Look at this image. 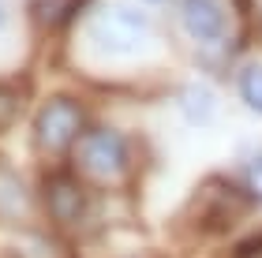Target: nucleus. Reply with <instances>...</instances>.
I'll return each mask as SVG.
<instances>
[{
  "mask_svg": "<svg viewBox=\"0 0 262 258\" xmlns=\"http://www.w3.org/2000/svg\"><path fill=\"white\" fill-rule=\"evenodd\" d=\"M180 19L187 34L202 45H221L229 38V15L221 0H180Z\"/></svg>",
  "mask_w": 262,
  "mask_h": 258,
  "instance_id": "nucleus-6",
  "label": "nucleus"
},
{
  "mask_svg": "<svg viewBox=\"0 0 262 258\" xmlns=\"http://www.w3.org/2000/svg\"><path fill=\"white\" fill-rule=\"evenodd\" d=\"M19 109H23L19 93L11 90V86H4V83H0V131H4V127H11V124H15V116H19Z\"/></svg>",
  "mask_w": 262,
  "mask_h": 258,
  "instance_id": "nucleus-12",
  "label": "nucleus"
},
{
  "mask_svg": "<svg viewBox=\"0 0 262 258\" xmlns=\"http://www.w3.org/2000/svg\"><path fill=\"white\" fill-rule=\"evenodd\" d=\"M4 22H8V8H4V0H0V30H4Z\"/></svg>",
  "mask_w": 262,
  "mask_h": 258,
  "instance_id": "nucleus-13",
  "label": "nucleus"
},
{
  "mask_svg": "<svg viewBox=\"0 0 262 258\" xmlns=\"http://www.w3.org/2000/svg\"><path fill=\"white\" fill-rule=\"evenodd\" d=\"M131 258H150V254H131Z\"/></svg>",
  "mask_w": 262,
  "mask_h": 258,
  "instance_id": "nucleus-14",
  "label": "nucleus"
},
{
  "mask_svg": "<svg viewBox=\"0 0 262 258\" xmlns=\"http://www.w3.org/2000/svg\"><path fill=\"white\" fill-rule=\"evenodd\" d=\"M41 202H45V209H49V217L56 225L68 228L86 214V187H82V180L75 172L53 169L41 183Z\"/></svg>",
  "mask_w": 262,
  "mask_h": 258,
  "instance_id": "nucleus-5",
  "label": "nucleus"
},
{
  "mask_svg": "<svg viewBox=\"0 0 262 258\" xmlns=\"http://www.w3.org/2000/svg\"><path fill=\"white\" fill-rule=\"evenodd\" d=\"M86 4V0H30V19L38 22L41 30H60L75 19V11Z\"/></svg>",
  "mask_w": 262,
  "mask_h": 258,
  "instance_id": "nucleus-8",
  "label": "nucleus"
},
{
  "mask_svg": "<svg viewBox=\"0 0 262 258\" xmlns=\"http://www.w3.org/2000/svg\"><path fill=\"white\" fill-rule=\"evenodd\" d=\"M86 41L101 60H139L150 53L154 45V27L142 11L127 8V4H105L101 11H94L90 27H86Z\"/></svg>",
  "mask_w": 262,
  "mask_h": 258,
  "instance_id": "nucleus-1",
  "label": "nucleus"
},
{
  "mask_svg": "<svg viewBox=\"0 0 262 258\" xmlns=\"http://www.w3.org/2000/svg\"><path fill=\"white\" fill-rule=\"evenodd\" d=\"M79 176L98 187H120L131 169V138L116 127H86L75 150Z\"/></svg>",
  "mask_w": 262,
  "mask_h": 258,
  "instance_id": "nucleus-2",
  "label": "nucleus"
},
{
  "mask_svg": "<svg viewBox=\"0 0 262 258\" xmlns=\"http://www.w3.org/2000/svg\"><path fill=\"white\" fill-rule=\"evenodd\" d=\"M240 176H244V191L255 198V202H262V150H255L251 157L244 161V169H240Z\"/></svg>",
  "mask_w": 262,
  "mask_h": 258,
  "instance_id": "nucleus-11",
  "label": "nucleus"
},
{
  "mask_svg": "<svg viewBox=\"0 0 262 258\" xmlns=\"http://www.w3.org/2000/svg\"><path fill=\"white\" fill-rule=\"evenodd\" d=\"M251 202L255 198L244 191V183H232V180H206L199 187L195 202H191V214L199 217L202 232H225L232 228L244 214H251Z\"/></svg>",
  "mask_w": 262,
  "mask_h": 258,
  "instance_id": "nucleus-4",
  "label": "nucleus"
},
{
  "mask_svg": "<svg viewBox=\"0 0 262 258\" xmlns=\"http://www.w3.org/2000/svg\"><path fill=\"white\" fill-rule=\"evenodd\" d=\"M180 109L187 112V120L195 124H210L217 116V93L206 90V86H187L180 93Z\"/></svg>",
  "mask_w": 262,
  "mask_h": 258,
  "instance_id": "nucleus-9",
  "label": "nucleus"
},
{
  "mask_svg": "<svg viewBox=\"0 0 262 258\" xmlns=\"http://www.w3.org/2000/svg\"><path fill=\"white\" fill-rule=\"evenodd\" d=\"M236 93L251 112L262 116V64H244L236 72Z\"/></svg>",
  "mask_w": 262,
  "mask_h": 258,
  "instance_id": "nucleus-10",
  "label": "nucleus"
},
{
  "mask_svg": "<svg viewBox=\"0 0 262 258\" xmlns=\"http://www.w3.org/2000/svg\"><path fill=\"white\" fill-rule=\"evenodd\" d=\"M86 135V109L71 93H53L34 112V146L49 157H64Z\"/></svg>",
  "mask_w": 262,
  "mask_h": 258,
  "instance_id": "nucleus-3",
  "label": "nucleus"
},
{
  "mask_svg": "<svg viewBox=\"0 0 262 258\" xmlns=\"http://www.w3.org/2000/svg\"><path fill=\"white\" fill-rule=\"evenodd\" d=\"M30 217V191L11 169L0 165V221L4 225H23Z\"/></svg>",
  "mask_w": 262,
  "mask_h": 258,
  "instance_id": "nucleus-7",
  "label": "nucleus"
}]
</instances>
